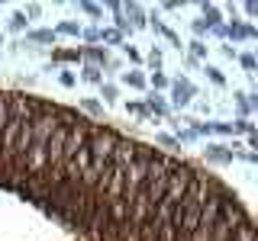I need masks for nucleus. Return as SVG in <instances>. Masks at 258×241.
Returning a JSON list of instances; mask_svg holds the SVG:
<instances>
[{
	"mask_svg": "<svg viewBox=\"0 0 258 241\" xmlns=\"http://www.w3.org/2000/svg\"><path fill=\"white\" fill-rule=\"evenodd\" d=\"M190 96H194L190 80H177V84H174V96H171V100H174V106H184V103H187Z\"/></svg>",
	"mask_w": 258,
	"mask_h": 241,
	"instance_id": "f257e3e1",
	"label": "nucleus"
},
{
	"mask_svg": "<svg viewBox=\"0 0 258 241\" xmlns=\"http://www.w3.org/2000/svg\"><path fill=\"white\" fill-rule=\"evenodd\" d=\"M207 161H216V164H229V161H232V148H223V145H210V148H207Z\"/></svg>",
	"mask_w": 258,
	"mask_h": 241,
	"instance_id": "f03ea898",
	"label": "nucleus"
},
{
	"mask_svg": "<svg viewBox=\"0 0 258 241\" xmlns=\"http://www.w3.org/2000/svg\"><path fill=\"white\" fill-rule=\"evenodd\" d=\"M204 23L213 29H220V13H216V7H204Z\"/></svg>",
	"mask_w": 258,
	"mask_h": 241,
	"instance_id": "7ed1b4c3",
	"label": "nucleus"
},
{
	"mask_svg": "<svg viewBox=\"0 0 258 241\" xmlns=\"http://www.w3.org/2000/svg\"><path fill=\"white\" fill-rule=\"evenodd\" d=\"M149 109L155 112V116H165V112H168V106L158 100V93H152V96H149Z\"/></svg>",
	"mask_w": 258,
	"mask_h": 241,
	"instance_id": "20e7f679",
	"label": "nucleus"
},
{
	"mask_svg": "<svg viewBox=\"0 0 258 241\" xmlns=\"http://www.w3.org/2000/svg\"><path fill=\"white\" fill-rule=\"evenodd\" d=\"M123 80H126L129 87H145V77L139 74V71H126V74H123Z\"/></svg>",
	"mask_w": 258,
	"mask_h": 241,
	"instance_id": "39448f33",
	"label": "nucleus"
},
{
	"mask_svg": "<svg viewBox=\"0 0 258 241\" xmlns=\"http://www.w3.org/2000/svg\"><path fill=\"white\" fill-rule=\"evenodd\" d=\"M84 80H91V84H103L100 68H84Z\"/></svg>",
	"mask_w": 258,
	"mask_h": 241,
	"instance_id": "423d86ee",
	"label": "nucleus"
},
{
	"mask_svg": "<svg viewBox=\"0 0 258 241\" xmlns=\"http://www.w3.org/2000/svg\"><path fill=\"white\" fill-rule=\"evenodd\" d=\"M232 132H248V135H252L255 129H252V123H248V119H236V123H232Z\"/></svg>",
	"mask_w": 258,
	"mask_h": 241,
	"instance_id": "0eeeda50",
	"label": "nucleus"
},
{
	"mask_svg": "<svg viewBox=\"0 0 258 241\" xmlns=\"http://www.w3.org/2000/svg\"><path fill=\"white\" fill-rule=\"evenodd\" d=\"M126 10H129V16H133V26H145V20H142V13H139V7H136V4H129Z\"/></svg>",
	"mask_w": 258,
	"mask_h": 241,
	"instance_id": "6e6552de",
	"label": "nucleus"
},
{
	"mask_svg": "<svg viewBox=\"0 0 258 241\" xmlns=\"http://www.w3.org/2000/svg\"><path fill=\"white\" fill-rule=\"evenodd\" d=\"M58 32H64V36H81V29H78V23H61Z\"/></svg>",
	"mask_w": 258,
	"mask_h": 241,
	"instance_id": "1a4fd4ad",
	"label": "nucleus"
},
{
	"mask_svg": "<svg viewBox=\"0 0 258 241\" xmlns=\"http://www.w3.org/2000/svg\"><path fill=\"white\" fill-rule=\"evenodd\" d=\"M239 61H242V68H245V71H255L258 68V58H255V55H242Z\"/></svg>",
	"mask_w": 258,
	"mask_h": 241,
	"instance_id": "9d476101",
	"label": "nucleus"
},
{
	"mask_svg": "<svg viewBox=\"0 0 258 241\" xmlns=\"http://www.w3.org/2000/svg\"><path fill=\"white\" fill-rule=\"evenodd\" d=\"M32 39H36V42H52V39H55V32H48V29H39V32H32Z\"/></svg>",
	"mask_w": 258,
	"mask_h": 241,
	"instance_id": "9b49d317",
	"label": "nucleus"
},
{
	"mask_svg": "<svg viewBox=\"0 0 258 241\" xmlns=\"http://www.w3.org/2000/svg\"><path fill=\"white\" fill-rule=\"evenodd\" d=\"M87 58H94V61H103V64H107V52H100V48H87Z\"/></svg>",
	"mask_w": 258,
	"mask_h": 241,
	"instance_id": "f8f14e48",
	"label": "nucleus"
},
{
	"mask_svg": "<svg viewBox=\"0 0 258 241\" xmlns=\"http://www.w3.org/2000/svg\"><path fill=\"white\" fill-rule=\"evenodd\" d=\"M100 39H103V42H119V32L116 29H107V32H100Z\"/></svg>",
	"mask_w": 258,
	"mask_h": 241,
	"instance_id": "ddd939ff",
	"label": "nucleus"
},
{
	"mask_svg": "<svg viewBox=\"0 0 258 241\" xmlns=\"http://www.w3.org/2000/svg\"><path fill=\"white\" fill-rule=\"evenodd\" d=\"M103 87V100H116V87L113 84H100Z\"/></svg>",
	"mask_w": 258,
	"mask_h": 241,
	"instance_id": "4468645a",
	"label": "nucleus"
},
{
	"mask_svg": "<svg viewBox=\"0 0 258 241\" xmlns=\"http://www.w3.org/2000/svg\"><path fill=\"white\" fill-rule=\"evenodd\" d=\"M152 87H168V77H165V74H158V71H155V74H152Z\"/></svg>",
	"mask_w": 258,
	"mask_h": 241,
	"instance_id": "2eb2a0df",
	"label": "nucleus"
},
{
	"mask_svg": "<svg viewBox=\"0 0 258 241\" xmlns=\"http://www.w3.org/2000/svg\"><path fill=\"white\" fill-rule=\"evenodd\" d=\"M207 74H210V80H213V84H226V80H223V74H220L216 68H207Z\"/></svg>",
	"mask_w": 258,
	"mask_h": 241,
	"instance_id": "dca6fc26",
	"label": "nucleus"
},
{
	"mask_svg": "<svg viewBox=\"0 0 258 241\" xmlns=\"http://www.w3.org/2000/svg\"><path fill=\"white\" fill-rule=\"evenodd\" d=\"M81 10L91 13V16H100V7H97V4H81Z\"/></svg>",
	"mask_w": 258,
	"mask_h": 241,
	"instance_id": "f3484780",
	"label": "nucleus"
},
{
	"mask_svg": "<svg viewBox=\"0 0 258 241\" xmlns=\"http://www.w3.org/2000/svg\"><path fill=\"white\" fill-rule=\"evenodd\" d=\"M61 84L64 87H75V74H71V71H61Z\"/></svg>",
	"mask_w": 258,
	"mask_h": 241,
	"instance_id": "a211bd4d",
	"label": "nucleus"
},
{
	"mask_svg": "<svg viewBox=\"0 0 258 241\" xmlns=\"http://www.w3.org/2000/svg\"><path fill=\"white\" fill-rule=\"evenodd\" d=\"M55 58H68V61H75V58H81V52H55Z\"/></svg>",
	"mask_w": 258,
	"mask_h": 241,
	"instance_id": "6ab92c4d",
	"label": "nucleus"
},
{
	"mask_svg": "<svg viewBox=\"0 0 258 241\" xmlns=\"http://www.w3.org/2000/svg\"><path fill=\"white\" fill-rule=\"evenodd\" d=\"M23 26H26V16L16 13V16H13V29H23Z\"/></svg>",
	"mask_w": 258,
	"mask_h": 241,
	"instance_id": "aec40b11",
	"label": "nucleus"
},
{
	"mask_svg": "<svg viewBox=\"0 0 258 241\" xmlns=\"http://www.w3.org/2000/svg\"><path fill=\"white\" fill-rule=\"evenodd\" d=\"M190 45H194V55H200V58L207 55V45H204V42H190Z\"/></svg>",
	"mask_w": 258,
	"mask_h": 241,
	"instance_id": "412c9836",
	"label": "nucleus"
},
{
	"mask_svg": "<svg viewBox=\"0 0 258 241\" xmlns=\"http://www.w3.org/2000/svg\"><path fill=\"white\" fill-rule=\"evenodd\" d=\"M158 142L165 145V148H177V142H174V139H168V135H158Z\"/></svg>",
	"mask_w": 258,
	"mask_h": 241,
	"instance_id": "4be33fe9",
	"label": "nucleus"
},
{
	"mask_svg": "<svg viewBox=\"0 0 258 241\" xmlns=\"http://www.w3.org/2000/svg\"><path fill=\"white\" fill-rule=\"evenodd\" d=\"M149 61H152V68H155V71L161 68V55H158V48H155V52H152V58H149Z\"/></svg>",
	"mask_w": 258,
	"mask_h": 241,
	"instance_id": "5701e85b",
	"label": "nucleus"
},
{
	"mask_svg": "<svg viewBox=\"0 0 258 241\" xmlns=\"http://www.w3.org/2000/svg\"><path fill=\"white\" fill-rule=\"evenodd\" d=\"M84 109H87V112H100V103H94V100H84Z\"/></svg>",
	"mask_w": 258,
	"mask_h": 241,
	"instance_id": "b1692460",
	"label": "nucleus"
},
{
	"mask_svg": "<svg viewBox=\"0 0 258 241\" xmlns=\"http://www.w3.org/2000/svg\"><path fill=\"white\" fill-rule=\"evenodd\" d=\"M123 52L129 55V61H139V52H136V48H129V45H123Z\"/></svg>",
	"mask_w": 258,
	"mask_h": 241,
	"instance_id": "393cba45",
	"label": "nucleus"
},
{
	"mask_svg": "<svg viewBox=\"0 0 258 241\" xmlns=\"http://www.w3.org/2000/svg\"><path fill=\"white\" fill-rule=\"evenodd\" d=\"M84 39H91V42H97V39H100V29H87V32H84Z\"/></svg>",
	"mask_w": 258,
	"mask_h": 241,
	"instance_id": "a878e982",
	"label": "nucleus"
},
{
	"mask_svg": "<svg viewBox=\"0 0 258 241\" xmlns=\"http://www.w3.org/2000/svg\"><path fill=\"white\" fill-rule=\"evenodd\" d=\"M245 13L248 16H258V4H245Z\"/></svg>",
	"mask_w": 258,
	"mask_h": 241,
	"instance_id": "bb28decb",
	"label": "nucleus"
},
{
	"mask_svg": "<svg viewBox=\"0 0 258 241\" xmlns=\"http://www.w3.org/2000/svg\"><path fill=\"white\" fill-rule=\"evenodd\" d=\"M252 148H258V129L252 132Z\"/></svg>",
	"mask_w": 258,
	"mask_h": 241,
	"instance_id": "cd10ccee",
	"label": "nucleus"
},
{
	"mask_svg": "<svg viewBox=\"0 0 258 241\" xmlns=\"http://www.w3.org/2000/svg\"><path fill=\"white\" fill-rule=\"evenodd\" d=\"M255 55H258V45H255Z\"/></svg>",
	"mask_w": 258,
	"mask_h": 241,
	"instance_id": "c85d7f7f",
	"label": "nucleus"
}]
</instances>
